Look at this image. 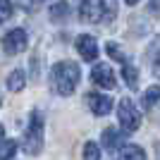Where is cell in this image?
Instances as JSON below:
<instances>
[{
    "label": "cell",
    "instance_id": "cell-10",
    "mask_svg": "<svg viewBox=\"0 0 160 160\" xmlns=\"http://www.w3.org/2000/svg\"><path fill=\"white\" fill-rule=\"evenodd\" d=\"M24 86H27V77H24L22 69H12V72L7 74V88H10L12 93H19Z\"/></svg>",
    "mask_w": 160,
    "mask_h": 160
},
{
    "label": "cell",
    "instance_id": "cell-11",
    "mask_svg": "<svg viewBox=\"0 0 160 160\" xmlns=\"http://www.w3.org/2000/svg\"><path fill=\"white\" fill-rule=\"evenodd\" d=\"M117 160H146V153H143V148L134 146V143H127V146L120 148V158Z\"/></svg>",
    "mask_w": 160,
    "mask_h": 160
},
{
    "label": "cell",
    "instance_id": "cell-9",
    "mask_svg": "<svg viewBox=\"0 0 160 160\" xmlns=\"http://www.w3.org/2000/svg\"><path fill=\"white\" fill-rule=\"evenodd\" d=\"M103 146H105L108 151H117V148H122V136H120V132H117L115 127L103 129Z\"/></svg>",
    "mask_w": 160,
    "mask_h": 160
},
{
    "label": "cell",
    "instance_id": "cell-6",
    "mask_svg": "<svg viewBox=\"0 0 160 160\" xmlns=\"http://www.w3.org/2000/svg\"><path fill=\"white\" fill-rule=\"evenodd\" d=\"M91 81H93L96 86L105 88V91H112V88L117 86V81H115V72L105 65V62H100V65L93 67V72H91Z\"/></svg>",
    "mask_w": 160,
    "mask_h": 160
},
{
    "label": "cell",
    "instance_id": "cell-16",
    "mask_svg": "<svg viewBox=\"0 0 160 160\" xmlns=\"http://www.w3.org/2000/svg\"><path fill=\"white\" fill-rule=\"evenodd\" d=\"M105 53L110 55L112 60L122 62V65H127V55H124V53H122V50H120V48H117V43H112V41H110V43H108V46H105Z\"/></svg>",
    "mask_w": 160,
    "mask_h": 160
},
{
    "label": "cell",
    "instance_id": "cell-18",
    "mask_svg": "<svg viewBox=\"0 0 160 160\" xmlns=\"http://www.w3.org/2000/svg\"><path fill=\"white\" fill-rule=\"evenodd\" d=\"M12 17V2L10 0H0V24H5Z\"/></svg>",
    "mask_w": 160,
    "mask_h": 160
},
{
    "label": "cell",
    "instance_id": "cell-7",
    "mask_svg": "<svg viewBox=\"0 0 160 160\" xmlns=\"http://www.w3.org/2000/svg\"><path fill=\"white\" fill-rule=\"evenodd\" d=\"M84 98H86L88 108H91V112H93L96 117H103V115H108L110 110H112V100L108 98V96H100V93H86Z\"/></svg>",
    "mask_w": 160,
    "mask_h": 160
},
{
    "label": "cell",
    "instance_id": "cell-14",
    "mask_svg": "<svg viewBox=\"0 0 160 160\" xmlns=\"http://www.w3.org/2000/svg\"><path fill=\"white\" fill-rule=\"evenodd\" d=\"M122 77H124V81H127V86L132 88V91L139 88V72H136L132 65H124V67H122Z\"/></svg>",
    "mask_w": 160,
    "mask_h": 160
},
{
    "label": "cell",
    "instance_id": "cell-3",
    "mask_svg": "<svg viewBox=\"0 0 160 160\" xmlns=\"http://www.w3.org/2000/svg\"><path fill=\"white\" fill-rule=\"evenodd\" d=\"M117 117H120V127L124 134H132L139 129L141 124V115L136 110V105L132 103V98H122L117 105Z\"/></svg>",
    "mask_w": 160,
    "mask_h": 160
},
{
    "label": "cell",
    "instance_id": "cell-22",
    "mask_svg": "<svg viewBox=\"0 0 160 160\" xmlns=\"http://www.w3.org/2000/svg\"><path fill=\"white\" fill-rule=\"evenodd\" d=\"M136 2H139V0H127V5H136Z\"/></svg>",
    "mask_w": 160,
    "mask_h": 160
},
{
    "label": "cell",
    "instance_id": "cell-20",
    "mask_svg": "<svg viewBox=\"0 0 160 160\" xmlns=\"http://www.w3.org/2000/svg\"><path fill=\"white\" fill-rule=\"evenodd\" d=\"M151 10H153V12H160V0H151Z\"/></svg>",
    "mask_w": 160,
    "mask_h": 160
},
{
    "label": "cell",
    "instance_id": "cell-21",
    "mask_svg": "<svg viewBox=\"0 0 160 160\" xmlns=\"http://www.w3.org/2000/svg\"><path fill=\"white\" fill-rule=\"evenodd\" d=\"M155 160H160V141H155Z\"/></svg>",
    "mask_w": 160,
    "mask_h": 160
},
{
    "label": "cell",
    "instance_id": "cell-5",
    "mask_svg": "<svg viewBox=\"0 0 160 160\" xmlns=\"http://www.w3.org/2000/svg\"><path fill=\"white\" fill-rule=\"evenodd\" d=\"M27 31L24 29H12V31L5 33V38H2V48H5L7 55H17L22 50H27Z\"/></svg>",
    "mask_w": 160,
    "mask_h": 160
},
{
    "label": "cell",
    "instance_id": "cell-15",
    "mask_svg": "<svg viewBox=\"0 0 160 160\" xmlns=\"http://www.w3.org/2000/svg\"><path fill=\"white\" fill-rule=\"evenodd\" d=\"M14 153H17V141L7 139L0 143V160H12Z\"/></svg>",
    "mask_w": 160,
    "mask_h": 160
},
{
    "label": "cell",
    "instance_id": "cell-4",
    "mask_svg": "<svg viewBox=\"0 0 160 160\" xmlns=\"http://www.w3.org/2000/svg\"><path fill=\"white\" fill-rule=\"evenodd\" d=\"M79 14H81V22H86V24H98V22L108 14L105 0H81Z\"/></svg>",
    "mask_w": 160,
    "mask_h": 160
},
{
    "label": "cell",
    "instance_id": "cell-8",
    "mask_svg": "<svg viewBox=\"0 0 160 160\" xmlns=\"http://www.w3.org/2000/svg\"><path fill=\"white\" fill-rule=\"evenodd\" d=\"M77 50L84 60L93 62L98 58V46H96V38L93 36H88V33H81L79 38H77Z\"/></svg>",
    "mask_w": 160,
    "mask_h": 160
},
{
    "label": "cell",
    "instance_id": "cell-2",
    "mask_svg": "<svg viewBox=\"0 0 160 160\" xmlns=\"http://www.w3.org/2000/svg\"><path fill=\"white\" fill-rule=\"evenodd\" d=\"M43 148V115L33 110L29 117V127L24 134V153L27 155H38Z\"/></svg>",
    "mask_w": 160,
    "mask_h": 160
},
{
    "label": "cell",
    "instance_id": "cell-13",
    "mask_svg": "<svg viewBox=\"0 0 160 160\" xmlns=\"http://www.w3.org/2000/svg\"><path fill=\"white\" fill-rule=\"evenodd\" d=\"M158 103H160V86H151L146 93H143V98H141V105L146 108V110H151V108L158 105Z\"/></svg>",
    "mask_w": 160,
    "mask_h": 160
},
{
    "label": "cell",
    "instance_id": "cell-1",
    "mask_svg": "<svg viewBox=\"0 0 160 160\" xmlns=\"http://www.w3.org/2000/svg\"><path fill=\"white\" fill-rule=\"evenodd\" d=\"M50 79H53V86L60 96H69L74 93V88L81 79V72H79V65L72 60H62V62H55L53 69H50Z\"/></svg>",
    "mask_w": 160,
    "mask_h": 160
},
{
    "label": "cell",
    "instance_id": "cell-19",
    "mask_svg": "<svg viewBox=\"0 0 160 160\" xmlns=\"http://www.w3.org/2000/svg\"><path fill=\"white\" fill-rule=\"evenodd\" d=\"M153 74H155V77L160 79V55L155 58V62H153Z\"/></svg>",
    "mask_w": 160,
    "mask_h": 160
},
{
    "label": "cell",
    "instance_id": "cell-17",
    "mask_svg": "<svg viewBox=\"0 0 160 160\" xmlns=\"http://www.w3.org/2000/svg\"><path fill=\"white\" fill-rule=\"evenodd\" d=\"M84 160H100V148L96 146L93 141L84 143Z\"/></svg>",
    "mask_w": 160,
    "mask_h": 160
},
{
    "label": "cell",
    "instance_id": "cell-12",
    "mask_svg": "<svg viewBox=\"0 0 160 160\" xmlns=\"http://www.w3.org/2000/svg\"><path fill=\"white\" fill-rule=\"evenodd\" d=\"M69 17V2L60 0V2H53L50 5V19L53 22H65Z\"/></svg>",
    "mask_w": 160,
    "mask_h": 160
},
{
    "label": "cell",
    "instance_id": "cell-23",
    "mask_svg": "<svg viewBox=\"0 0 160 160\" xmlns=\"http://www.w3.org/2000/svg\"><path fill=\"white\" fill-rule=\"evenodd\" d=\"M2 134H5V129H2V124H0V141H2Z\"/></svg>",
    "mask_w": 160,
    "mask_h": 160
}]
</instances>
